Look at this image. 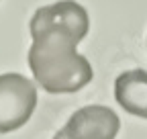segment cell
Masks as SVG:
<instances>
[{
    "label": "cell",
    "mask_w": 147,
    "mask_h": 139,
    "mask_svg": "<svg viewBox=\"0 0 147 139\" xmlns=\"http://www.w3.org/2000/svg\"><path fill=\"white\" fill-rule=\"evenodd\" d=\"M119 129L121 119L113 109L90 104L74 113L53 139H115Z\"/></svg>",
    "instance_id": "3"
},
{
    "label": "cell",
    "mask_w": 147,
    "mask_h": 139,
    "mask_svg": "<svg viewBox=\"0 0 147 139\" xmlns=\"http://www.w3.org/2000/svg\"><path fill=\"white\" fill-rule=\"evenodd\" d=\"M115 98L135 117L147 119V72L129 70L115 80Z\"/></svg>",
    "instance_id": "4"
},
{
    "label": "cell",
    "mask_w": 147,
    "mask_h": 139,
    "mask_svg": "<svg viewBox=\"0 0 147 139\" xmlns=\"http://www.w3.org/2000/svg\"><path fill=\"white\" fill-rule=\"evenodd\" d=\"M37 107L35 84L21 74H0V135L21 129Z\"/></svg>",
    "instance_id": "2"
},
{
    "label": "cell",
    "mask_w": 147,
    "mask_h": 139,
    "mask_svg": "<svg viewBox=\"0 0 147 139\" xmlns=\"http://www.w3.org/2000/svg\"><path fill=\"white\" fill-rule=\"evenodd\" d=\"M90 19L76 0H59L37 8L29 31V67L45 92H78L92 80L90 61L78 53V43L88 35Z\"/></svg>",
    "instance_id": "1"
}]
</instances>
